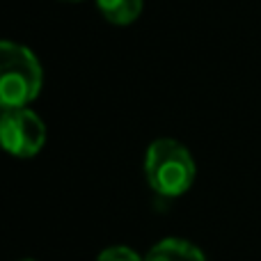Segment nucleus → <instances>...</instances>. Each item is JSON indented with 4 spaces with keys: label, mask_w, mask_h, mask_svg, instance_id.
<instances>
[{
    "label": "nucleus",
    "mask_w": 261,
    "mask_h": 261,
    "mask_svg": "<svg viewBox=\"0 0 261 261\" xmlns=\"http://www.w3.org/2000/svg\"><path fill=\"white\" fill-rule=\"evenodd\" d=\"M62 3H81V0H62Z\"/></svg>",
    "instance_id": "nucleus-7"
},
{
    "label": "nucleus",
    "mask_w": 261,
    "mask_h": 261,
    "mask_svg": "<svg viewBox=\"0 0 261 261\" xmlns=\"http://www.w3.org/2000/svg\"><path fill=\"white\" fill-rule=\"evenodd\" d=\"M147 181L163 197H179L193 186L197 167L190 151L181 142L163 138L151 142L144 156Z\"/></svg>",
    "instance_id": "nucleus-2"
},
{
    "label": "nucleus",
    "mask_w": 261,
    "mask_h": 261,
    "mask_svg": "<svg viewBox=\"0 0 261 261\" xmlns=\"http://www.w3.org/2000/svg\"><path fill=\"white\" fill-rule=\"evenodd\" d=\"M144 0H96L99 12L115 25H130L142 14Z\"/></svg>",
    "instance_id": "nucleus-5"
},
{
    "label": "nucleus",
    "mask_w": 261,
    "mask_h": 261,
    "mask_svg": "<svg viewBox=\"0 0 261 261\" xmlns=\"http://www.w3.org/2000/svg\"><path fill=\"white\" fill-rule=\"evenodd\" d=\"M96 261H144V259H140V254L135 250L124 248V245H115V248L103 250Z\"/></svg>",
    "instance_id": "nucleus-6"
},
{
    "label": "nucleus",
    "mask_w": 261,
    "mask_h": 261,
    "mask_svg": "<svg viewBox=\"0 0 261 261\" xmlns=\"http://www.w3.org/2000/svg\"><path fill=\"white\" fill-rule=\"evenodd\" d=\"M41 92V64L28 46L0 41V108H28Z\"/></svg>",
    "instance_id": "nucleus-1"
},
{
    "label": "nucleus",
    "mask_w": 261,
    "mask_h": 261,
    "mask_svg": "<svg viewBox=\"0 0 261 261\" xmlns=\"http://www.w3.org/2000/svg\"><path fill=\"white\" fill-rule=\"evenodd\" d=\"M21 261H35V259H21Z\"/></svg>",
    "instance_id": "nucleus-8"
},
{
    "label": "nucleus",
    "mask_w": 261,
    "mask_h": 261,
    "mask_svg": "<svg viewBox=\"0 0 261 261\" xmlns=\"http://www.w3.org/2000/svg\"><path fill=\"white\" fill-rule=\"evenodd\" d=\"M144 261H206L202 250L184 239H165L153 245Z\"/></svg>",
    "instance_id": "nucleus-4"
},
{
    "label": "nucleus",
    "mask_w": 261,
    "mask_h": 261,
    "mask_svg": "<svg viewBox=\"0 0 261 261\" xmlns=\"http://www.w3.org/2000/svg\"><path fill=\"white\" fill-rule=\"evenodd\" d=\"M46 144V126L30 108L0 110V147L14 158H32Z\"/></svg>",
    "instance_id": "nucleus-3"
}]
</instances>
